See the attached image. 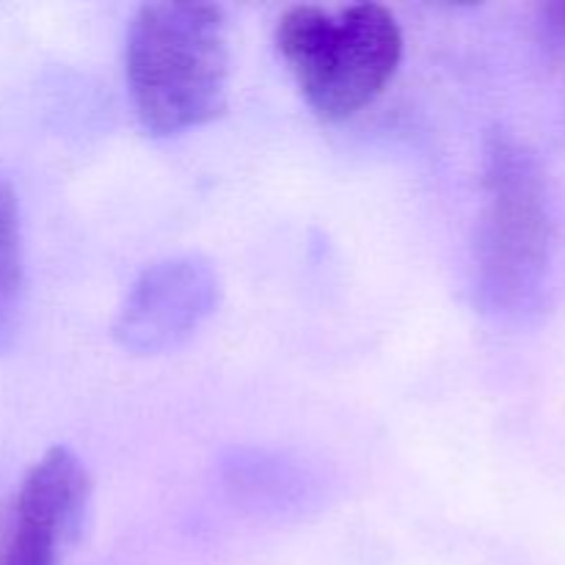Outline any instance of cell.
Returning <instances> with one entry per match:
<instances>
[{"label":"cell","instance_id":"6da1fadb","mask_svg":"<svg viewBox=\"0 0 565 565\" xmlns=\"http://www.w3.org/2000/svg\"><path fill=\"white\" fill-rule=\"evenodd\" d=\"M125 72L138 119L152 136L207 125L230 94L224 9L199 0L141 6L127 31Z\"/></svg>","mask_w":565,"mask_h":565},{"label":"cell","instance_id":"7a4b0ae2","mask_svg":"<svg viewBox=\"0 0 565 565\" xmlns=\"http://www.w3.org/2000/svg\"><path fill=\"white\" fill-rule=\"evenodd\" d=\"M483 210L472 254L478 303L500 318H519L539 303L552 263V215L535 154L508 132L486 147Z\"/></svg>","mask_w":565,"mask_h":565},{"label":"cell","instance_id":"3957f363","mask_svg":"<svg viewBox=\"0 0 565 565\" xmlns=\"http://www.w3.org/2000/svg\"><path fill=\"white\" fill-rule=\"evenodd\" d=\"M276 47L309 108L320 119L342 121L367 108L395 77L403 33L395 14L379 3L337 11L292 6L279 17Z\"/></svg>","mask_w":565,"mask_h":565},{"label":"cell","instance_id":"277c9868","mask_svg":"<svg viewBox=\"0 0 565 565\" xmlns=\"http://www.w3.org/2000/svg\"><path fill=\"white\" fill-rule=\"evenodd\" d=\"M221 281L213 265L196 254L152 263L127 290L114 323L125 351L158 356L191 340L215 312Z\"/></svg>","mask_w":565,"mask_h":565},{"label":"cell","instance_id":"5b68a950","mask_svg":"<svg viewBox=\"0 0 565 565\" xmlns=\"http://www.w3.org/2000/svg\"><path fill=\"white\" fill-rule=\"evenodd\" d=\"M86 467L66 447L44 452L22 478L0 535V565H58L88 505Z\"/></svg>","mask_w":565,"mask_h":565},{"label":"cell","instance_id":"8992f818","mask_svg":"<svg viewBox=\"0 0 565 565\" xmlns=\"http://www.w3.org/2000/svg\"><path fill=\"white\" fill-rule=\"evenodd\" d=\"M25 296V257H22L20 202L11 182L0 174V351L17 329Z\"/></svg>","mask_w":565,"mask_h":565},{"label":"cell","instance_id":"52a82bcc","mask_svg":"<svg viewBox=\"0 0 565 565\" xmlns=\"http://www.w3.org/2000/svg\"><path fill=\"white\" fill-rule=\"evenodd\" d=\"M544 25L552 36L565 39V3H552L544 9Z\"/></svg>","mask_w":565,"mask_h":565}]
</instances>
